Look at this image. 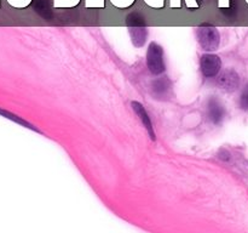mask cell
<instances>
[{
    "label": "cell",
    "mask_w": 248,
    "mask_h": 233,
    "mask_svg": "<svg viewBox=\"0 0 248 233\" xmlns=\"http://www.w3.org/2000/svg\"><path fill=\"white\" fill-rule=\"evenodd\" d=\"M196 38L201 49L205 51L217 50L220 44V35L218 29L210 24H202L196 29Z\"/></svg>",
    "instance_id": "6da1fadb"
},
{
    "label": "cell",
    "mask_w": 248,
    "mask_h": 233,
    "mask_svg": "<svg viewBox=\"0 0 248 233\" xmlns=\"http://www.w3.org/2000/svg\"><path fill=\"white\" fill-rule=\"evenodd\" d=\"M147 66L153 74H161L165 72L164 50L157 43H150L147 51Z\"/></svg>",
    "instance_id": "7a4b0ae2"
},
{
    "label": "cell",
    "mask_w": 248,
    "mask_h": 233,
    "mask_svg": "<svg viewBox=\"0 0 248 233\" xmlns=\"http://www.w3.org/2000/svg\"><path fill=\"white\" fill-rule=\"evenodd\" d=\"M222 68V61L219 56L213 53H205L200 58V69L201 73L206 78H213L219 73Z\"/></svg>",
    "instance_id": "3957f363"
},
{
    "label": "cell",
    "mask_w": 248,
    "mask_h": 233,
    "mask_svg": "<svg viewBox=\"0 0 248 233\" xmlns=\"http://www.w3.org/2000/svg\"><path fill=\"white\" fill-rule=\"evenodd\" d=\"M218 84L227 91H235L240 86V77L234 69H227L219 75Z\"/></svg>",
    "instance_id": "277c9868"
},
{
    "label": "cell",
    "mask_w": 248,
    "mask_h": 233,
    "mask_svg": "<svg viewBox=\"0 0 248 233\" xmlns=\"http://www.w3.org/2000/svg\"><path fill=\"white\" fill-rule=\"evenodd\" d=\"M207 116L208 119L213 124H220L224 119L225 109L223 104L217 99H211L207 104Z\"/></svg>",
    "instance_id": "5b68a950"
},
{
    "label": "cell",
    "mask_w": 248,
    "mask_h": 233,
    "mask_svg": "<svg viewBox=\"0 0 248 233\" xmlns=\"http://www.w3.org/2000/svg\"><path fill=\"white\" fill-rule=\"evenodd\" d=\"M131 106H132L133 111L136 112V114L138 116L140 120L142 121L143 126H145V129H147L148 133H149L150 138H152V140H155V133H154V130H153L152 121H150V118H149V116H148V113H147V111H145L144 107H143L142 104L137 101L132 102V103H131Z\"/></svg>",
    "instance_id": "8992f818"
},
{
    "label": "cell",
    "mask_w": 248,
    "mask_h": 233,
    "mask_svg": "<svg viewBox=\"0 0 248 233\" xmlns=\"http://www.w3.org/2000/svg\"><path fill=\"white\" fill-rule=\"evenodd\" d=\"M130 35L136 48H142L148 38L147 27H130Z\"/></svg>",
    "instance_id": "52a82bcc"
},
{
    "label": "cell",
    "mask_w": 248,
    "mask_h": 233,
    "mask_svg": "<svg viewBox=\"0 0 248 233\" xmlns=\"http://www.w3.org/2000/svg\"><path fill=\"white\" fill-rule=\"evenodd\" d=\"M153 86V91H154L155 95H165L171 87V82L170 79H167L166 77L165 78H159V79H155L152 84Z\"/></svg>",
    "instance_id": "ba28073f"
},
{
    "label": "cell",
    "mask_w": 248,
    "mask_h": 233,
    "mask_svg": "<svg viewBox=\"0 0 248 233\" xmlns=\"http://www.w3.org/2000/svg\"><path fill=\"white\" fill-rule=\"evenodd\" d=\"M34 9L44 18H48L51 15L50 0H34Z\"/></svg>",
    "instance_id": "9c48e42d"
},
{
    "label": "cell",
    "mask_w": 248,
    "mask_h": 233,
    "mask_svg": "<svg viewBox=\"0 0 248 233\" xmlns=\"http://www.w3.org/2000/svg\"><path fill=\"white\" fill-rule=\"evenodd\" d=\"M126 23H127L128 27H144L145 21L144 17L142 16L138 12H132L127 16V19H126Z\"/></svg>",
    "instance_id": "30bf717a"
},
{
    "label": "cell",
    "mask_w": 248,
    "mask_h": 233,
    "mask_svg": "<svg viewBox=\"0 0 248 233\" xmlns=\"http://www.w3.org/2000/svg\"><path fill=\"white\" fill-rule=\"evenodd\" d=\"M240 107L244 111H248V85L245 87V90L241 94V97H240Z\"/></svg>",
    "instance_id": "8fae6325"
},
{
    "label": "cell",
    "mask_w": 248,
    "mask_h": 233,
    "mask_svg": "<svg viewBox=\"0 0 248 233\" xmlns=\"http://www.w3.org/2000/svg\"><path fill=\"white\" fill-rule=\"evenodd\" d=\"M219 158H220V159H223V160H229L230 153L228 152V150H220V152H219Z\"/></svg>",
    "instance_id": "7c38bea8"
}]
</instances>
